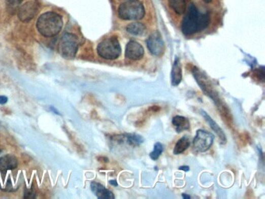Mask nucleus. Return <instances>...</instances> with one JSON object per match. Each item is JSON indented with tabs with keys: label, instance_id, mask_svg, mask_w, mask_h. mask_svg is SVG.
Wrapping results in <instances>:
<instances>
[{
	"label": "nucleus",
	"instance_id": "1",
	"mask_svg": "<svg viewBox=\"0 0 265 199\" xmlns=\"http://www.w3.org/2000/svg\"><path fill=\"white\" fill-rule=\"evenodd\" d=\"M210 17L198 11L194 4H190L181 23V30L186 36L203 31L209 27Z\"/></svg>",
	"mask_w": 265,
	"mask_h": 199
},
{
	"label": "nucleus",
	"instance_id": "2",
	"mask_svg": "<svg viewBox=\"0 0 265 199\" xmlns=\"http://www.w3.org/2000/svg\"><path fill=\"white\" fill-rule=\"evenodd\" d=\"M63 27L62 17L54 12L42 14L37 21V28L45 37H53L61 31Z\"/></svg>",
	"mask_w": 265,
	"mask_h": 199
},
{
	"label": "nucleus",
	"instance_id": "3",
	"mask_svg": "<svg viewBox=\"0 0 265 199\" xmlns=\"http://www.w3.org/2000/svg\"><path fill=\"white\" fill-rule=\"evenodd\" d=\"M192 73L194 74L196 81L198 83L199 86H200L202 90L204 92L205 94L207 95L209 97H210L215 102V104L217 105V108L220 111L221 114H222V115L225 117L227 120L231 119V118H229V113L228 109H227L226 107L224 106L223 103L221 101V98L219 97V94H218L216 90L214 89L213 85L211 83L209 78L206 77L204 73H202L196 67L193 69Z\"/></svg>",
	"mask_w": 265,
	"mask_h": 199
},
{
	"label": "nucleus",
	"instance_id": "4",
	"mask_svg": "<svg viewBox=\"0 0 265 199\" xmlns=\"http://www.w3.org/2000/svg\"><path fill=\"white\" fill-rule=\"evenodd\" d=\"M118 15L124 20H141L145 16L144 7L137 0L124 2L118 9Z\"/></svg>",
	"mask_w": 265,
	"mask_h": 199
},
{
	"label": "nucleus",
	"instance_id": "5",
	"mask_svg": "<svg viewBox=\"0 0 265 199\" xmlns=\"http://www.w3.org/2000/svg\"><path fill=\"white\" fill-rule=\"evenodd\" d=\"M80 40L77 35L67 33L61 37L58 44L60 55L67 59H73L78 52Z\"/></svg>",
	"mask_w": 265,
	"mask_h": 199
},
{
	"label": "nucleus",
	"instance_id": "6",
	"mask_svg": "<svg viewBox=\"0 0 265 199\" xmlns=\"http://www.w3.org/2000/svg\"><path fill=\"white\" fill-rule=\"evenodd\" d=\"M96 50L98 55L107 60L117 59L121 53V45L116 37H111L100 42Z\"/></svg>",
	"mask_w": 265,
	"mask_h": 199
},
{
	"label": "nucleus",
	"instance_id": "7",
	"mask_svg": "<svg viewBox=\"0 0 265 199\" xmlns=\"http://www.w3.org/2000/svg\"><path fill=\"white\" fill-rule=\"evenodd\" d=\"M214 139L215 136L209 131L203 129L197 130L195 137L193 140V148L196 152L204 153L210 149Z\"/></svg>",
	"mask_w": 265,
	"mask_h": 199
},
{
	"label": "nucleus",
	"instance_id": "8",
	"mask_svg": "<svg viewBox=\"0 0 265 199\" xmlns=\"http://www.w3.org/2000/svg\"><path fill=\"white\" fill-rule=\"evenodd\" d=\"M148 49L152 55L161 56L165 52V44L159 32L156 31L149 35L146 40Z\"/></svg>",
	"mask_w": 265,
	"mask_h": 199
},
{
	"label": "nucleus",
	"instance_id": "9",
	"mask_svg": "<svg viewBox=\"0 0 265 199\" xmlns=\"http://www.w3.org/2000/svg\"><path fill=\"white\" fill-rule=\"evenodd\" d=\"M39 10V3L37 0H31L19 7L18 17L21 21L29 22L35 17Z\"/></svg>",
	"mask_w": 265,
	"mask_h": 199
},
{
	"label": "nucleus",
	"instance_id": "10",
	"mask_svg": "<svg viewBox=\"0 0 265 199\" xmlns=\"http://www.w3.org/2000/svg\"><path fill=\"white\" fill-rule=\"evenodd\" d=\"M144 55L143 47L136 41H130L125 48V56L128 59L138 61L143 58Z\"/></svg>",
	"mask_w": 265,
	"mask_h": 199
},
{
	"label": "nucleus",
	"instance_id": "11",
	"mask_svg": "<svg viewBox=\"0 0 265 199\" xmlns=\"http://www.w3.org/2000/svg\"><path fill=\"white\" fill-rule=\"evenodd\" d=\"M92 191L100 199H114L115 195L110 190L107 189L105 186L99 183L92 182L90 184Z\"/></svg>",
	"mask_w": 265,
	"mask_h": 199
},
{
	"label": "nucleus",
	"instance_id": "12",
	"mask_svg": "<svg viewBox=\"0 0 265 199\" xmlns=\"http://www.w3.org/2000/svg\"><path fill=\"white\" fill-rule=\"evenodd\" d=\"M18 161L17 158L13 155H6L0 157V171L6 172L7 171H11L17 168Z\"/></svg>",
	"mask_w": 265,
	"mask_h": 199
},
{
	"label": "nucleus",
	"instance_id": "13",
	"mask_svg": "<svg viewBox=\"0 0 265 199\" xmlns=\"http://www.w3.org/2000/svg\"><path fill=\"white\" fill-rule=\"evenodd\" d=\"M201 114H202L205 120L209 123V126L211 127V128L219 136V138L220 139L222 143L224 144V143H226V137H225V133L222 131V128H220L219 124L208 115L207 112L203 111V110H201Z\"/></svg>",
	"mask_w": 265,
	"mask_h": 199
},
{
	"label": "nucleus",
	"instance_id": "14",
	"mask_svg": "<svg viewBox=\"0 0 265 199\" xmlns=\"http://www.w3.org/2000/svg\"><path fill=\"white\" fill-rule=\"evenodd\" d=\"M181 80H182V67L179 58L177 57L171 70V83L173 86H177L181 83Z\"/></svg>",
	"mask_w": 265,
	"mask_h": 199
},
{
	"label": "nucleus",
	"instance_id": "15",
	"mask_svg": "<svg viewBox=\"0 0 265 199\" xmlns=\"http://www.w3.org/2000/svg\"><path fill=\"white\" fill-rule=\"evenodd\" d=\"M172 123L178 132H181L184 130H188L190 128V123H189L188 119L183 116L178 115V116L174 117L173 118Z\"/></svg>",
	"mask_w": 265,
	"mask_h": 199
},
{
	"label": "nucleus",
	"instance_id": "16",
	"mask_svg": "<svg viewBox=\"0 0 265 199\" xmlns=\"http://www.w3.org/2000/svg\"><path fill=\"white\" fill-rule=\"evenodd\" d=\"M146 27L143 23H139V22H134V23H130L126 27V30L128 33L135 36H140L143 35L146 32Z\"/></svg>",
	"mask_w": 265,
	"mask_h": 199
},
{
	"label": "nucleus",
	"instance_id": "17",
	"mask_svg": "<svg viewBox=\"0 0 265 199\" xmlns=\"http://www.w3.org/2000/svg\"><path fill=\"white\" fill-rule=\"evenodd\" d=\"M191 145V141L189 140L187 136H184L182 138L178 140V143H176L175 147L174 149V153L175 155L181 154L184 153L186 149H188Z\"/></svg>",
	"mask_w": 265,
	"mask_h": 199
},
{
	"label": "nucleus",
	"instance_id": "18",
	"mask_svg": "<svg viewBox=\"0 0 265 199\" xmlns=\"http://www.w3.org/2000/svg\"><path fill=\"white\" fill-rule=\"evenodd\" d=\"M171 8L178 14H183L185 12V0H169Z\"/></svg>",
	"mask_w": 265,
	"mask_h": 199
},
{
	"label": "nucleus",
	"instance_id": "19",
	"mask_svg": "<svg viewBox=\"0 0 265 199\" xmlns=\"http://www.w3.org/2000/svg\"><path fill=\"white\" fill-rule=\"evenodd\" d=\"M122 137L125 140L126 143L133 146H139L143 142V139L141 136L136 134L125 135V136H122Z\"/></svg>",
	"mask_w": 265,
	"mask_h": 199
},
{
	"label": "nucleus",
	"instance_id": "20",
	"mask_svg": "<svg viewBox=\"0 0 265 199\" xmlns=\"http://www.w3.org/2000/svg\"><path fill=\"white\" fill-rule=\"evenodd\" d=\"M23 1V0H7V7L9 11L12 14L16 13Z\"/></svg>",
	"mask_w": 265,
	"mask_h": 199
},
{
	"label": "nucleus",
	"instance_id": "21",
	"mask_svg": "<svg viewBox=\"0 0 265 199\" xmlns=\"http://www.w3.org/2000/svg\"><path fill=\"white\" fill-rule=\"evenodd\" d=\"M162 150H163V147H162V144L156 143L155 144L153 151L149 154V156L153 160H156V159H159V156L162 154Z\"/></svg>",
	"mask_w": 265,
	"mask_h": 199
},
{
	"label": "nucleus",
	"instance_id": "22",
	"mask_svg": "<svg viewBox=\"0 0 265 199\" xmlns=\"http://www.w3.org/2000/svg\"><path fill=\"white\" fill-rule=\"evenodd\" d=\"M254 76H256L258 80H261V82H263V80H264V68L261 67L259 70H256L254 72Z\"/></svg>",
	"mask_w": 265,
	"mask_h": 199
},
{
	"label": "nucleus",
	"instance_id": "23",
	"mask_svg": "<svg viewBox=\"0 0 265 199\" xmlns=\"http://www.w3.org/2000/svg\"><path fill=\"white\" fill-rule=\"evenodd\" d=\"M149 110L150 112H157V111H160V108L158 106H152L149 108Z\"/></svg>",
	"mask_w": 265,
	"mask_h": 199
},
{
	"label": "nucleus",
	"instance_id": "24",
	"mask_svg": "<svg viewBox=\"0 0 265 199\" xmlns=\"http://www.w3.org/2000/svg\"><path fill=\"white\" fill-rule=\"evenodd\" d=\"M8 102V98L7 96H0V104L1 105H4V104L7 103Z\"/></svg>",
	"mask_w": 265,
	"mask_h": 199
},
{
	"label": "nucleus",
	"instance_id": "25",
	"mask_svg": "<svg viewBox=\"0 0 265 199\" xmlns=\"http://www.w3.org/2000/svg\"><path fill=\"white\" fill-rule=\"evenodd\" d=\"M179 169L181 170V171H189V170H190V168H189L188 166H182V167H180Z\"/></svg>",
	"mask_w": 265,
	"mask_h": 199
},
{
	"label": "nucleus",
	"instance_id": "26",
	"mask_svg": "<svg viewBox=\"0 0 265 199\" xmlns=\"http://www.w3.org/2000/svg\"><path fill=\"white\" fill-rule=\"evenodd\" d=\"M110 184L114 186H118V183H117V181H115V180H112V181H110Z\"/></svg>",
	"mask_w": 265,
	"mask_h": 199
},
{
	"label": "nucleus",
	"instance_id": "27",
	"mask_svg": "<svg viewBox=\"0 0 265 199\" xmlns=\"http://www.w3.org/2000/svg\"><path fill=\"white\" fill-rule=\"evenodd\" d=\"M182 197H184V198H187V199H189L190 198V196L189 195H187V194H182Z\"/></svg>",
	"mask_w": 265,
	"mask_h": 199
},
{
	"label": "nucleus",
	"instance_id": "28",
	"mask_svg": "<svg viewBox=\"0 0 265 199\" xmlns=\"http://www.w3.org/2000/svg\"><path fill=\"white\" fill-rule=\"evenodd\" d=\"M205 2L207 3V4H209V3L212 2V0H204Z\"/></svg>",
	"mask_w": 265,
	"mask_h": 199
},
{
	"label": "nucleus",
	"instance_id": "29",
	"mask_svg": "<svg viewBox=\"0 0 265 199\" xmlns=\"http://www.w3.org/2000/svg\"><path fill=\"white\" fill-rule=\"evenodd\" d=\"M121 1H123V2H128V1H133V0H121Z\"/></svg>",
	"mask_w": 265,
	"mask_h": 199
}]
</instances>
